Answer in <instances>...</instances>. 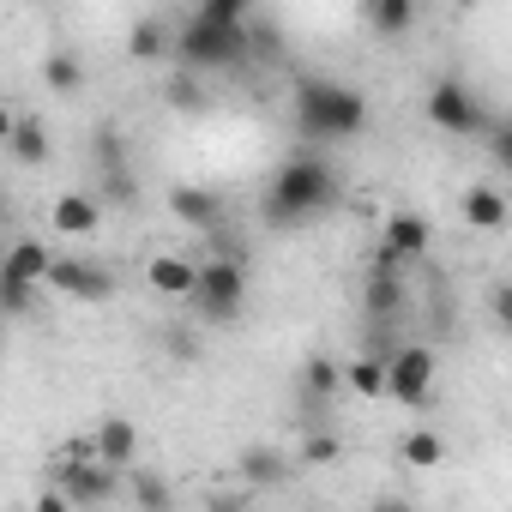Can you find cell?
Segmentation results:
<instances>
[{
  "label": "cell",
  "instance_id": "1",
  "mask_svg": "<svg viewBox=\"0 0 512 512\" xmlns=\"http://www.w3.org/2000/svg\"><path fill=\"white\" fill-rule=\"evenodd\" d=\"M338 199H344V175L320 151H302V157H284L272 169V181L260 193V217H266V229H284L290 235V229L320 223Z\"/></svg>",
  "mask_w": 512,
  "mask_h": 512
},
{
  "label": "cell",
  "instance_id": "2",
  "mask_svg": "<svg viewBox=\"0 0 512 512\" xmlns=\"http://www.w3.org/2000/svg\"><path fill=\"white\" fill-rule=\"evenodd\" d=\"M290 121L308 145H350L368 133V97L338 79H290Z\"/></svg>",
  "mask_w": 512,
  "mask_h": 512
},
{
  "label": "cell",
  "instance_id": "3",
  "mask_svg": "<svg viewBox=\"0 0 512 512\" xmlns=\"http://www.w3.org/2000/svg\"><path fill=\"white\" fill-rule=\"evenodd\" d=\"M175 61L193 73H235L253 61V19H223L193 7L175 31Z\"/></svg>",
  "mask_w": 512,
  "mask_h": 512
},
{
  "label": "cell",
  "instance_id": "4",
  "mask_svg": "<svg viewBox=\"0 0 512 512\" xmlns=\"http://www.w3.org/2000/svg\"><path fill=\"white\" fill-rule=\"evenodd\" d=\"M193 314L205 326H235L247 314V260H235V253H211V260H199V278H193Z\"/></svg>",
  "mask_w": 512,
  "mask_h": 512
},
{
  "label": "cell",
  "instance_id": "5",
  "mask_svg": "<svg viewBox=\"0 0 512 512\" xmlns=\"http://www.w3.org/2000/svg\"><path fill=\"white\" fill-rule=\"evenodd\" d=\"M422 109H428V127H440L446 139H470V133H488V127H494L488 103H482L464 79H434Z\"/></svg>",
  "mask_w": 512,
  "mask_h": 512
},
{
  "label": "cell",
  "instance_id": "6",
  "mask_svg": "<svg viewBox=\"0 0 512 512\" xmlns=\"http://www.w3.org/2000/svg\"><path fill=\"white\" fill-rule=\"evenodd\" d=\"M434 368H440V356L428 344H398L386 356V398L404 410H428L434 404Z\"/></svg>",
  "mask_w": 512,
  "mask_h": 512
},
{
  "label": "cell",
  "instance_id": "7",
  "mask_svg": "<svg viewBox=\"0 0 512 512\" xmlns=\"http://www.w3.org/2000/svg\"><path fill=\"white\" fill-rule=\"evenodd\" d=\"M49 290L55 296H73V302H109L115 296V272L103 260H85V253H55Z\"/></svg>",
  "mask_w": 512,
  "mask_h": 512
},
{
  "label": "cell",
  "instance_id": "8",
  "mask_svg": "<svg viewBox=\"0 0 512 512\" xmlns=\"http://www.w3.org/2000/svg\"><path fill=\"white\" fill-rule=\"evenodd\" d=\"M169 211H175V223H187V229H199V235L223 229V193H217V187L181 181V187H169Z\"/></svg>",
  "mask_w": 512,
  "mask_h": 512
},
{
  "label": "cell",
  "instance_id": "9",
  "mask_svg": "<svg viewBox=\"0 0 512 512\" xmlns=\"http://www.w3.org/2000/svg\"><path fill=\"white\" fill-rule=\"evenodd\" d=\"M103 193H61L55 205H49V229H61V235H73V241H85V235H97L103 229Z\"/></svg>",
  "mask_w": 512,
  "mask_h": 512
},
{
  "label": "cell",
  "instance_id": "10",
  "mask_svg": "<svg viewBox=\"0 0 512 512\" xmlns=\"http://www.w3.org/2000/svg\"><path fill=\"white\" fill-rule=\"evenodd\" d=\"M380 241H386V247H398L410 266H422L428 253H434V223H428L422 211H386V223H380Z\"/></svg>",
  "mask_w": 512,
  "mask_h": 512
},
{
  "label": "cell",
  "instance_id": "11",
  "mask_svg": "<svg viewBox=\"0 0 512 512\" xmlns=\"http://www.w3.org/2000/svg\"><path fill=\"white\" fill-rule=\"evenodd\" d=\"M296 464H302V458H290V452H278V446H247V452L235 458V482H247L253 494H266V488L290 482Z\"/></svg>",
  "mask_w": 512,
  "mask_h": 512
},
{
  "label": "cell",
  "instance_id": "12",
  "mask_svg": "<svg viewBox=\"0 0 512 512\" xmlns=\"http://www.w3.org/2000/svg\"><path fill=\"white\" fill-rule=\"evenodd\" d=\"M7 157H13L19 169H49V157H55V133H49V121L19 115V121L7 127Z\"/></svg>",
  "mask_w": 512,
  "mask_h": 512
},
{
  "label": "cell",
  "instance_id": "13",
  "mask_svg": "<svg viewBox=\"0 0 512 512\" xmlns=\"http://www.w3.org/2000/svg\"><path fill=\"white\" fill-rule=\"evenodd\" d=\"M362 308H368V320H404V314H410L404 272H368V284H362Z\"/></svg>",
  "mask_w": 512,
  "mask_h": 512
},
{
  "label": "cell",
  "instance_id": "14",
  "mask_svg": "<svg viewBox=\"0 0 512 512\" xmlns=\"http://www.w3.org/2000/svg\"><path fill=\"white\" fill-rule=\"evenodd\" d=\"M193 278H199V266L181 260V253H151V260H145V284L157 296H169V302H187L193 296Z\"/></svg>",
  "mask_w": 512,
  "mask_h": 512
},
{
  "label": "cell",
  "instance_id": "15",
  "mask_svg": "<svg viewBox=\"0 0 512 512\" xmlns=\"http://www.w3.org/2000/svg\"><path fill=\"white\" fill-rule=\"evenodd\" d=\"M91 446H97V458H109V464L133 470V458H139V428H133L127 416H97Z\"/></svg>",
  "mask_w": 512,
  "mask_h": 512
},
{
  "label": "cell",
  "instance_id": "16",
  "mask_svg": "<svg viewBox=\"0 0 512 512\" xmlns=\"http://www.w3.org/2000/svg\"><path fill=\"white\" fill-rule=\"evenodd\" d=\"M49 266H55V253L37 241V235H19L7 247V260H0V278H25V284H49Z\"/></svg>",
  "mask_w": 512,
  "mask_h": 512
},
{
  "label": "cell",
  "instance_id": "17",
  "mask_svg": "<svg viewBox=\"0 0 512 512\" xmlns=\"http://www.w3.org/2000/svg\"><path fill=\"white\" fill-rule=\"evenodd\" d=\"M127 55L145 61V67H157V61L175 55V31H169L163 19H133V25H127Z\"/></svg>",
  "mask_w": 512,
  "mask_h": 512
},
{
  "label": "cell",
  "instance_id": "18",
  "mask_svg": "<svg viewBox=\"0 0 512 512\" xmlns=\"http://www.w3.org/2000/svg\"><path fill=\"white\" fill-rule=\"evenodd\" d=\"M416 7H422V0H362L368 31H374V37H386V43L410 37V25H416Z\"/></svg>",
  "mask_w": 512,
  "mask_h": 512
},
{
  "label": "cell",
  "instance_id": "19",
  "mask_svg": "<svg viewBox=\"0 0 512 512\" xmlns=\"http://www.w3.org/2000/svg\"><path fill=\"white\" fill-rule=\"evenodd\" d=\"M344 386H350V380H344V362H338V356H308V362H302V392H308V404L326 410Z\"/></svg>",
  "mask_w": 512,
  "mask_h": 512
},
{
  "label": "cell",
  "instance_id": "20",
  "mask_svg": "<svg viewBox=\"0 0 512 512\" xmlns=\"http://www.w3.org/2000/svg\"><path fill=\"white\" fill-rule=\"evenodd\" d=\"M163 103H169L175 115H205V109H211V85H205V73L181 67L175 79H163Z\"/></svg>",
  "mask_w": 512,
  "mask_h": 512
},
{
  "label": "cell",
  "instance_id": "21",
  "mask_svg": "<svg viewBox=\"0 0 512 512\" xmlns=\"http://www.w3.org/2000/svg\"><path fill=\"white\" fill-rule=\"evenodd\" d=\"M464 223H470V229H488V235H494V229H506V223H512V205H506V199H500L494 187H482V181H476V187L464 193Z\"/></svg>",
  "mask_w": 512,
  "mask_h": 512
},
{
  "label": "cell",
  "instance_id": "22",
  "mask_svg": "<svg viewBox=\"0 0 512 512\" xmlns=\"http://www.w3.org/2000/svg\"><path fill=\"white\" fill-rule=\"evenodd\" d=\"M344 380H350L356 398H386V356H374V350L350 356V362H344Z\"/></svg>",
  "mask_w": 512,
  "mask_h": 512
},
{
  "label": "cell",
  "instance_id": "23",
  "mask_svg": "<svg viewBox=\"0 0 512 512\" xmlns=\"http://www.w3.org/2000/svg\"><path fill=\"white\" fill-rule=\"evenodd\" d=\"M43 85H49L55 97H79V85H85V61H79V55H67V49L43 55Z\"/></svg>",
  "mask_w": 512,
  "mask_h": 512
},
{
  "label": "cell",
  "instance_id": "24",
  "mask_svg": "<svg viewBox=\"0 0 512 512\" xmlns=\"http://www.w3.org/2000/svg\"><path fill=\"white\" fill-rule=\"evenodd\" d=\"M91 163H97V175H103V169H133V163H127V133H121L115 121H97V133H91Z\"/></svg>",
  "mask_w": 512,
  "mask_h": 512
},
{
  "label": "cell",
  "instance_id": "25",
  "mask_svg": "<svg viewBox=\"0 0 512 512\" xmlns=\"http://www.w3.org/2000/svg\"><path fill=\"white\" fill-rule=\"evenodd\" d=\"M398 452H404V464H410V470H434V464H446V440H440L434 428H410Z\"/></svg>",
  "mask_w": 512,
  "mask_h": 512
},
{
  "label": "cell",
  "instance_id": "26",
  "mask_svg": "<svg viewBox=\"0 0 512 512\" xmlns=\"http://www.w3.org/2000/svg\"><path fill=\"white\" fill-rule=\"evenodd\" d=\"M43 290L49 284H25V278H0V308H7V320H31L43 308Z\"/></svg>",
  "mask_w": 512,
  "mask_h": 512
},
{
  "label": "cell",
  "instance_id": "27",
  "mask_svg": "<svg viewBox=\"0 0 512 512\" xmlns=\"http://www.w3.org/2000/svg\"><path fill=\"white\" fill-rule=\"evenodd\" d=\"M139 506H151V512H163V506H175V488L163 482V476H133V488H127Z\"/></svg>",
  "mask_w": 512,
  "mask_h": 512
},
{
  "label": "cell",
  "instance_id": "28",
  "mask_svg": "<svg viewBox=\"0 0 512 512\" xmlns=\"http://www.w3.org/2000/svg\"><path fill=\"white\" fill-rule=\"evenodd\" d=\"M296 458H302V464H338V458H344V440H338V434H308Z\"/></svg>",
  "mask_w": 512,
  "mask_h": 512
},
{
  "label": "cell",
  "instance_id": "29",
  "mask_svg": "<svg viewBox=\"0 0 512 512\" xmlns=\"http://www.w3.org/2000/svg\"><path fill=\"white\" fill-rule=\"evenodd\" d=\"M163 350L175 362H199V332L193 326H163Z\"/></svg>",
  "mask_w": 512,
  "mask_h": 512
},
{
  "label": "cell",
  "instance_id": "30",
  "mask_svg": "<svg viewBox=\"0 0 512 512\" xmlns=\"http://www.w3.org/2000/svg\"><path fill=\"white\" fill-rule=\"evenodd\" d=\"M482 139H488V157L500 163V175H512V121H494Z\"/></svg>",
  "mask_w": 512,
  "mask_h": 512
},
{
  "label": "cell",
  "instance_id": "31",
  "mask_svg": "<svg viewBox=\"0 0 512 512\" xmlns=\"http://www.w3.org/2000/svg\"><path fill=\"white\" fill-rule=\"evenodd\" d=\"M488 314H494V326L512 338V278H506V284H494V296H488Z\"/></svg>",
  "mask_w": 512,
  "mask_h": 512
},
{
  "label": "cell",
  "instance_id": "32",
  "mask_svg": "<svg viewBox=\"0 0 512 512\" xmlns=\"http://www.w3.org/2000/svg\"><path fill=\"white\" fill-rule=\"evenodd\" d=\"M205 13H223V19H253V0H193Z\"/></svg>",
  "mask_w": 512,
  "mask_h": 512
}]
</instances>
